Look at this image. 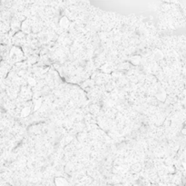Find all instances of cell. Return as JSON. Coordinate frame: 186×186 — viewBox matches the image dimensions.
Instances as JSON below:
<instances>
[{"label":"cell","mask_w":186,"mask_h":186,"mask_svg":"<svg viewBox=\"0 0 186 186\" xmlns=\"http://www.w3.org/2000/svg\"><path fill=\"white\" fill-rule=\"evenodd\" d=\"M54 183H55V185L56 186H69L68 182L66 181L65 178H63V177L55 178Z\"/></svg>","instance_id":"1"},{"label":"cell","mask_w":186,"mask_h":186,"mask_svg":"<svg viewBox=\"0 0 186 186\" xmlns=\"http://www.w3.org/2000/svg\"><path fill=\"white\" fill-rule=\"evenodd\" d=\"M60 25H62L63 27H66L67 25H69V22H68V20H67L66 17H63L62 20H61V23H60Z\"/></svg>","instance_id":"2"}]
</instances>
